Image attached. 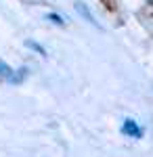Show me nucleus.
Here are the masks:
<instances>
[{"label": "nucleus", "instance_id": "obj_3", "mask_svg": "<svg viewBox=\"0 0 153 157\" xmlns=\"http://www.w3.org/2000/svg\"><path fill=\"white\" fill-rule=\"evenodd\" d=\"M76 11L80 13L82 17H86V19H88L92 25H96V21H94V17H92V13L88 11V6H86V4H82V2H76Z\"/></svg>", "mask_w": 153, "mask_h": 157}, {"label": "nucleus", "instance_id": "obj_4", "mask_svg": "<svg viewBox=\"0 0 153 157\" xmlns=\"http://www.w3.org/2000/svg\"><path fill=\"white\" fill-rule=\"evenodd\" d=\"M25 44H27L29 48H36V50H38V52H40V55H46V50L42 48V46H38V44H34V42H25Z\"/></svg>", "mask_w": 153, "mask_h": 157}, {"label": "nucleus", "instance_id": "obj_5", "mask_svg": "<svg viewBox=\"0 0 153 157\" xmlns=\"http://www.w3.org/2000/svg\"><path fill=\"white\" fill-rule=\"evenodd\" d=\"M48 21H55L57 25H63V19H61L59 15H48Z\"/></svg>", "mask_w": 153, "mask_h": 157}, {"label": "nucleus", "instance_id": "obj_1", "mask_svg": "<svg viewBox=\"0 0 153 157\" xmlns=\"http://www.w3.org/2000/svg\"><path fill=\"white\" fill-rule=\"evenodd\" d=\"M25 78H27V69H25V67H21V69L17 71V69L9 67L4 61H0V80H4V82H9V84H21Z\"/></svg>", "mask_w": 153, "mask_h": 157}, {"label": "nucleus", "instance_id": "obj_2", "mask_svg": "<svg viewBox=\"0 0 153 157\" xmlns=\"http://www.w3.org/2000/svg\"><path fill=\"white\" fill-rule=\"evenodd\" d=\"M122 134L124 136H130V138H141L143 136V128L139 126V121L136 120H124L122 124Z\"/></svg>", "mask_w": 153, "mask_h": 157}]
</instances>
